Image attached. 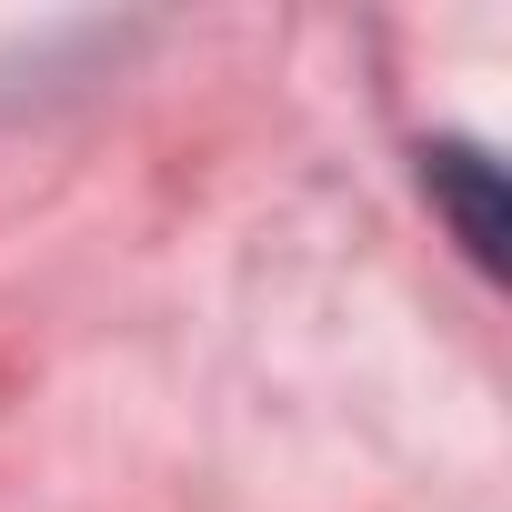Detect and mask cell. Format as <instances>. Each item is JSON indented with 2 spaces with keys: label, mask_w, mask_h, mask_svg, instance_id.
I'll use <instances>...</instances> for the list:
<instances>
[{
  "label": "cell",
  "mask_w": 512,
  "mask_h": 512,
  "mask_svg": "<svg viewBox=\"0 0 512 512\" xmlns=\"http://www.w3.org/2000/svg\"><path fill=\"white\" fill-rule=\"evenodd\" d=\"M422 181H432V201L452 211L462 251H472L482 272H502V171H492L472 141H432V151H422Z\"/></svg>",
  "instance_id": "6da1fadb"
}]
</instances>
